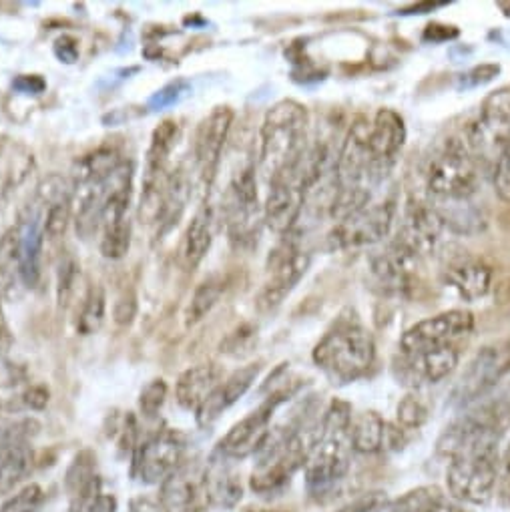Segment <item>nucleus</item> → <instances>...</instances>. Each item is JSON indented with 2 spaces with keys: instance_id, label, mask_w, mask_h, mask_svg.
Returning a JSON list of instances; mask_svg holds the SVG:
<instances>
[{
  "instance_id": "obj_1",
  "label": "nucleus",
  "mask_w": 510,
  "mask_h": 512,
  "mask_svg": "<svg viewBox=\"0 0 510 512\" xmlns=\"http://www.w3.org/2000/svg\"><path fill=\"white\" fill-rule=\"evenodd\" d=\"M352 406L342 400H332L320 418L316 444L304 464L306 488L312 498L322 500L338 490L352 462L350 422Z\"/></svg>"
},
{
  "instance_id": "obj_2",
  "label": "nucleus",
  "mask_w": 510,
  "mask_h": 512,
  "mask_svg": "<svg viewBox=\"0 0 510 512\" xmlns=\"http://www.w3.org/2000/svg\"><path fill=\"white\" fill-rule=\"evenodd\" d=\"M308 123V109L294 99H284L266 113L260 129V169L268 181L302 161L308 149Z\"/></svg>"
},
{
  "instance_id": "obj_3",
  "label": "nucleus",
  "mask_w": 510,
  "mask_h": 512,
  "mask_svg": "<svg viewBox=\"0 0 510 512\" xmlns=\"http://www.w3.org/2000/svg\"><path fill=\"white\" fill-rule=\"evenodd\" d=\"M314 364L338 386L364 378L376 362L372 332L356 318L338 320L312 352Z\"/></svg>"
},
{
  "instance_id": "obj_4",
  "label": "nucleus",
  "mask_w": 510,
  "mask_h": 512,
  "mask_svg": "<svg viewBox=\"0 0 510 512\" xmlns=\"http://www.w3.org/2000/svg\"><path fill=\"white\" fill-rule=\"evenodd\" d=\"M426 191L434 203H464L480 189V165L466 141L456 137L438 145L426 161Z\"/></svg>"
},
{
  "instance_id": "obj_5",
  "label": "nucleus",
  "mask_w": 510,
  "mask_h": 512,
  "mask_svg": "<svg viewBox=\"0 0 510 512\" xmlns=\"http://www.w3.org/2000/svg\"><path fill=\"white\" fill-rule=\"evenodd\" d=\"M223 215L229 243L235 249H245L258 243L264 209L258 201V179H255L253 165H247L233 175L225 193Z\"/></svg>"
},
{
  "instance_id": "obj_6",
  "label": "nucleus",
  "mask_w": 510,
  "mask_h": 512,
  "mask_svg": "<svg viewBox=\"0 0 510 512\" xmlns=\"http://www.w3.org/2000/svg\"><path fill=\"white\" fill-rule=\"evenodd\" d=\"M312 264L310 253L300 245L296 233L282 235L280 243L274 247L268 258V282L255 298V308L260 314L274 312L290 292L300 284V280L308 274Z\"/></svg>"
},
{
  "instance_id": "obj_7",
  "label": "nucleus",
  "mask_w": 510,
  "mask_h": 512,
  "mask_svg": "<svg viewBox=\"0 0 510 512\" xmlns=\"http://www.w3.org/2000/svg\"><path fill=\"white\" fill-rule=\"evenodd\" d=\"M510 374V340H494L476 350L458 376L452 392V406H470L494 390Z\"/></svg>"
},
{
  "instance_id": "obj_8",
  "label": "nucleus",
  "mask_w": 510,
  "mask_h": 512,
  "mask_svg": "<svg viewBox=\"0 0 510 512\" xmlns=\"http://www.w3.org/2000/svg\"><path fill=\"white\" fill-rule=\"evenodd\" d=\"M466 145L478 165L482 161L488 169L510 147V87H502L484 99L478 119L468 129Z\"/></svg>"
},
{
  "instance_id": "obj_9",
  "label": "nucleus",
  "mask_w": 510,
  "mask_h": 512,
  "mask_svg": "<svg viewBox=\"0 0 510 512\" xmlns=\"http://www.w3.org/2000/svg\"><path fill=\"white\" fill-rule=\"evenodd\" d=\"M396 219V203L392 199L368 203L362 209L342 217L328 233L330 249H360L376 245L388 237Z\"/></svg>"
},
{
  "instance_id": "obj_10",
  "label": "nucleus",
  "mask_w": 510,
  "mask_h": 512,
  "mask_svg": "<svg viewBox=\"0 0 510 512\" xmlns=\"http://www.w3.org/2000/svg\"><path fill=\"white\" fill-rule=\"evenodd\" d=\"M296 388L286 386L270 394L258 408L241 418L237 424L229 428V432L221 438L217 452L229 460H243L247 456H255L272 434V418L282 402H286Z\"/></svg>"
},
{
  "instance_id": "obj_11",
  "label": "nucleus",
  "mask_w": 510,
  "mask_h": 512,
  "mask_svg": "<svg viewBox=\"0 0 510 512\" xmlns=\"http://www.w3.org/2000/svg\"><path fill=\"white\" fill-rule=\"evenodd\" d=\"M187 436L173 428H161L139 442L133 452V476L143 484H163L183 462Z\"/></svg>"
},
{
  "instance_id": "obj_12",
  "label": "nucleus",
  "mask_w": 510,
  "mask_h": 512,
  "mask_svg": "<svg viewBox=\"0 0 510 512\" xmlns=\"http://www.w3.org/2000/svg\"><path fill=\"white\" fill-rule=\"evenodd\" d=\"M370 268L384 294L408 298L420 286L422 258L398 237L372 255Z\"/></svg>"
},
{
  "instance_id": "obj_13",
  "label": "nucleus",
  "mask_w": 510,
  "mask_h": 512,
  "mask_svg": "<svg viewBox=\"0 0 510 512\" xmlns=\"http://www.w3.org/2000/svg\"><path fill=\"white\" fill-rule=\"evenodd\" d=\"M474 330V316L468 310H448L408 328L400 338V354H420L452 346Z\"/></svg>"
},
{
  "instance_id": "obj_14",
  "label": "nucleus",
  "mask_w": 510,
  "mask_h": 512,
  "mask_svg": "<svg viewBox=\"0 0 510 512\" xmlns=\"http://www.w3.org/2000/svg\"><path fill=\"white\" fill-rule=\"evenodd\" d=\"M458 348L444 346L420 354H398L392 362V372L398 384L418 390L426 384H438L448 378L458 366Z\"/></svg>"
},
{
  "instance_id": "obj_15",
  "label": "nucleus",
  "mask_w": 510,
  "mask_h": 512,
  "mask_svg": "<svg viewBox=\"0 0 510 512\" xmlns=\"http://www.w3.org/2000/svg\"><path fill=\"white\" fill-rule=\"evenodd\" d=\"M233 119H235L233 109L227 105H221V107H215L197 127L193 155H195L199 175L207 187H211L215 181V175L221 163V153L227 143Z\"/></svg>"
},
{
  "instance_id": "obj_16",
  "label": "nucleus",
  "mask_w": 510,
  "mask_h": 512,
  "mask_svg": "<svg viewBox=\"0 0 510 512\" xmlns=\"http://www.w3.org/2000/svg\"><path fill=\"white\" fill-rule=\"evenodd\" d=\"M268 195L264 201V221L266 225L282 235H288L294 231L302 209L306 205V191L298 179V175L292 171L268 181Z\"/></svg>"
},
{
  "instance_id": "obj_17",
  "label": "nucleus",
  "mask_w": 510,
  "mask_h": 512,
  "mask_svg": "<svg viewBox=\"0 0 510 512\" xmlns=\"http://www.w3.org/2000/svg\"><path fill=\"white\" fill-rule=\"evenodd\" d=\"M406 135V125L398 111L388 107L378 109L368 127V145L380 179H384L396 163L400 151L404 149Z\"/></svg>"
},
{
  "instance_id": "obj_18",
  "label": "nucleus",
  "mask_w": 510,
  "mask_h": 512,
  "mask_svg": "<svg viewBox=\"0 0 510 512\" xmlns=\"http://www.w3.org/2000/svg\"><path fill=\"white\" fill-rule=\"evenodd\" d=\"M444 223L432 201L410 197L404 209V223L398 231V239H402L410 249H414L420 258L432 253L440 241L444 231Z\"/></svg>"
},
{
  "instance_id": "obj_19",
  "label": "nucleus",
  "mask_w": 510,
  "mask_h": 512,
  "mask_svg": "<svg viewBox=\"0 0 510 512\" xmlns=\"http://www.w3.org/2000/svg\"><path fill=\"white\" fill-rule=\"evenodd\" d=\"M37 203L45 209L43 227L49 239H59L67 233L73 217V189L59 173L47 175L37 187Z\"/></svg>"
},
{
  "instance_id": "obj_20",
  "label": "nucleus",
  "mask_w": 510,
  "mask_h": 512,
  "mask_svg": "<svg viewBox=\"0 0 510 512\" xmlns=\"http://www.w3.org/2000/svg\"><path fill=\"white\" fill-rule=\"evenodd\" d=\"M260 372H262V364L255 362V364L237 368L225 380H221L215 386V390L207 396V400L199 406V410L195 412L197 424L201 428L211 426L225 410H229L237 400H241L245 396V392L251 388V384L258 380Z\"/></svg>"
},
{
  "instance_id": "obj_21",
  "label": "nucleus",
  "mask_w": 510,
  "mask_h": 512,
  "mask_svg": "<svg viewBox=\"0 0 510 512\" xmlns=\"http://www.w3.org/2000/svg\"><path fill=\"white\" fill-rule=\"evenodd\" d=\"M65 490L71 512H89L101 498V478L97 474V456L91 450H81L65 474Z\"/></svg>"
},
{
  "instance_id": "obj_22",
  "label": "nucleus",
  "mask_w": 510,
  "mask_h": 512,
  "mask_svg": "<svg viewBox=\"0 0 510 512\" xmlns=\"http://www.w3.org/2000/svg\"><path fill=\"white\" fill-rule=\"evenodd\" d=\"M492 280V268L484 260L474 258V255H460L444 270V284L466 302H476L488 296L492 290Z\"/></svg>"
},
{
  "instance_id": "obj_23",
  "label": "nucleus",
  "mask_w": 510,
  "mask_h": 512,
  "mask_svg": "<svg viewBox=\"0 0 510 512\" xmlns=\"http://www.w3.org/2000/svg\"><path fill=\"white\" fill-rule=\"evenodd\" d=\"M21 284L29 290L39 288L43 278V247H45V227L43 211H29L21 223Z\"/></svg>"
},
{
  "instance_id": "obj_24",
  "label": "nucleus",
  "mask_w": 510,
  "mask_h": 512,
  "mask_svg": "<svg viewBox=\"0 0 510 512\" xmlns=\"http://www.w3.org/2000/svg\"><path fill=\"white\" fill-rule=\"evenodd\" d=\"M227 462L229 458L217 452V458H211L209 464L203 468V490L207 506L233 508L243 496L241 480Z\"/></svg>"
},
{
  "instance_id": "obj_25",
  "label": "nucleus",
  "mask_w": 510,
  "mask_h": 512,
  "mask_svg": "<svg viewBox=\"0 0 510 512\" xmlns=\"http://www.w3.org/2000/svg\"><path fill=\"white\" fill-rule=\"evenodd\" d=\"M213 243V217L207 207L199 209L193 219L189 221L181 245H179V255L177 262L179 268L187 274L195 272L199 264L205 260L207 251L211 249Z\"/></svg>"
},
{
  "instance_id": "obj_26",
  "label": "nucleus",
  "mask_w": 510,
  "mask_h": 512,
  "mask_svg": "<svg viewBox=\"0 0 510 512\" xmlns=\"http://www.w3.org/2000/svg\"><path fill=\"white\" fill-rule=\"evenodd\" d=\"M221 382V370L215 364H199L187 368L175 384V400L183 410L197 412L207 396Z\"/></svg>"
},
{
  "instance_id": "obj_27",
  "label": "nucleus",
  "mask_w": 510,
  "mask_h": 512,
  "mask_svg": "<svg viewBox=\"0 0 510 512\" xmlns=\"http://www.w3.org/2000/svg\"><path fill=\"white\" fill-rule=\"evenodd\" d=\"M21 282V227H9L0 237V300H15Z\"/></svg>"
},
{
  "instance_id": "obj_28",
  "label": "nucleus",
  "mask_w": 510,
  "mask_h": 512,
  "mask_svg": "<svg viewBox=\"0 0 510 512\" xmlns=\"http://www.w3.org/2000/svg\"><path fill=\"white\" fill-rule=\"evenodd\" d=\"M388 422L376 410H364L352 416L350 422V442L354 452L378 454L386 444Z\"/></svg>"
},
{
  "instance_id": "obj_29",
  "label": "nucleus",
  "mask_w": 510,
  "mask_h": 512,
  "mask_svg": "<svg viewBox=\"0 0 510 512\" xmlns=\"http://www.w3.org/2000/svg\"><path fill=\"white\" fill-rule=\"evenodd\" d=\"M35 454L31 444H19L0 452V494L15 490L31 472Z\"/></svg>"
},
{
  "instance_id": "obj_30",
  "label": "nucleus",
  "mask_w": 510,
  "mask_h": 512,
  "mask_svg": "<svg viewBox=\"0 0 510 512\" xmlns=\"http://www.w3.org/2000/svg\"><path fill=\"white\" fill-rule=\"evenodd\" d=\"M438 502H442V490L438 486H418L394 500L380 498L366 512H428Z\"/></svg>"
},
{
  "instance_id": "obj_31",
  "label": "nucleus",
  "mask_w": 510,
  "mask_h": 512,
  "mask_svg": "<svg viewBox=\"0 0 510 512\" xmlns=\"http://www.w3.org/2000/svg\"><path fill=\"white\" fill-rule=\"evenodd\" d=\"M223 292H225V280L223 278L213 276V278L201 282L195 288V292H193V296H191V300H189V304L183 312L185 328H193L199 322H203L205 316L217 306Z\"/></svg>"
},
{
  "instance_id": "obj_32",
  "label": "nucleus",
  "mask_w": 510,
  "mask_h": 512,
  "mask_svg": "<svg viewBox=\"0 0 510 512\" xmlns=\"http://www.w3.org/2000/svg\"><path fill=\"white\" fill-rule=\"evenodd\" d=\"M179 139V125L175 119H165L151 133V145L147 151L145 171H165L169 169V155Z\"/></svg>"
},
{
  "instance_id": "obj_33",
  "label": "nucleus",
  "mask_w": 510,
  "mask_h": 512,
  "mask_svg": "<svg viewBox=\"0 0 510 512\" xmlns=\"http://www.w3.org/2000/svg\"><path fill=\"white\" fill-rule=\"evenodd\" d=\"M131 247V223L127 217L111 219L101 225V255L105 260L119 262L129 253Z\"/></svg>"
},
{
  "instance_id": "obj_34",
  "label": "nucleus",
  "mask_w": 510,
  "mask_h": 512,
  "mask_svg": "<svg viewBox=\"0 0 510 512\" xmlns=\"http://www.w3.org/2000/svg\"><path fill=\"white\" fill-rule=\"evenodd\" d=\"M105 312H107L105 290L101 286H91L77 316V334L91 336L99 332L105 322Z\"/></svg>"
},
{
  "instance_id": "obj_35",
  "label": "nucleus",
  "mask_w": 510,
  "mask_h": 512,
  "mask_svg": "<svg viewBox=\"0 0 510 512\" xmlns=\"http://www.w3.org/2000/svg\"><path fill=\"white\" fill-rule=\"evenodd\" d=\"M79 282H81V266L73 255H67L57 272V304L61 310L71 308Z\"/></svg>"
},
{
  "instance_id": "obj_36",
  "label": "nucleus",
  "mask_w": 510,
  "mask_h": 512,
  "mask_svg": "<svg viewBox=\"0 0 510 512\" xmlns=\"http://www.w3.org/2000/svg\"><path fill=\"white\" fill-rule=\"evenodd\" d=\"M396 418H398V426L406 432V430H418L424 426V422L430 416V408L426 404V400L418 394V390H412L410 394H406L402 398V402L398 404L396 410Z\"/></svg>"
},
{
  "instance_id": "obj_37",
  "label": "nucleus",
  "mask_w": 510,
  "mask_h": 512,
  "mask_svg": "<svg viewBox=\"0 0 510 512\" xmlns=\"http://www.w3.org/2000/svg\"><path fill=\"white\" fill-rule=\"evenodd\" d=\"M45 498V490L37 482H31L11 494L0 506V512H39L45 504Z\"/></svg>"
},
{
  "instance_id": "obj_38",
  "label": "nucleus",
  "mask_w": 510,
  "mask_h": 512,
  "mask_svg": "<svg viewBox=\"0 0 510 512\" xmlns=\"http://www.w3.org/2000/svg\"><path fill=\"white\" fill-rule=\"evenodd\" d=\"M167 392H169V388H167V382H165L163 378L151 380V382L143 388V392H141V396H139V410H141V416L147 418V420H155L157 414L161 412L165 400H167Z\"/></svg>"
},
{
  "instance_id": "obj_39",
  "label": "nucleus",
  "mask_w": 510,
  "mask_h": 512,
  "mask_svg": "<svg viewBox=\"0 0 510 512\" xmlns=\"http://www.w3.org/2000/svg\"><path fill=\"white\" fill-rule=\"evenodd\" d=\"M494 193L500 201L510 205V147H506L490 165Z\"/></svg>"
},
{
  "instance_id": "obj_40",
  "label": "nucleus",
  "mask_w": 510,
  "mask_h": 512,
  "mask_svg": "<svg viewBox=\"0 0 510 512\" xmlns=\"http://www.w3.org/2000/svg\"><path fill=\"white\" fill-rule=\"evenodd\" d=\"M258 338V330L251 326H241L237 330H233L223 342H221V352L229 354V356H243L249 352L253 340Z\"/></svg>"
},
{
  "instance_id": "obj_41",
  "label": "nucleus",
  "mask_w": 510,
  "mask_h": 512,
  "mask_svg": "<svg viewBox=\"0 0 510 512\" xmlns=\"http://www.w3.org/2000/svg\"><path fill=\"white\" fill-rule=\"evenodd\" d=\"M494 496L502 506H510V440L506 442L504 450L498 456Z\"/></svg>"
},
{
  "instance_id": "obj_42",
  "label": "nucleus",
  "mask_w": 510,
  "mask_h": 512,
  "mask_svg": "<svg viewBox=\"0 0 510 512\" xmlns=\"http://www.w3.org/2000/svg\"><path fill=\"white\" fill-rule=\"evenodd\" d=\"M137 312H139V304H137V294L133 290H127L123 292L115 306H113V322L119 326V328H129L135 318H137Z\"/></svg>"
},
{
  "instance_id": "obj_43",
  "label": "nucleus",
  "mask_w": 510,
  "mask_h": 512,
  "mask_svg": "<svg viewBox=\"0 0 510 512\" xmlns=\"http://www.w3.org/2000/svg\"><path fill=\"white\" fill-rule=\"evenodd\" d=\"M187 91V85L183 81L177 83H169L167 87H163L161 91H157L151 99H149V109H165L173 103L179 101V97Z\"/></svg>"
},
{
  "instance_id": "obj_44",
  "label": "nucleus",
  "mask_w": 510,
  "mask_h": 512,
  "mask_svg": "<svg viewBox=\"0 0 510 512\" xmlns=\"http://www.w3.org/2000/svg\"><path fill=\"white\" fill-rule=\"evenodd\" d=\"M498 73H500L498 65H480V67H474L470 73L462 75V85L464 87H478V85H484V83L492 81Z\"/></svg>"
},
{
  "instance_id": "obj_45",
  "label": "nucleus",
  "mask_w": 510,
  "mask_h": 512,
  "mask_svg": "<svg viewBox=\"0 0 510 512\" xmlns=\"http://www.w3.org/2000/svg\"><path fill=\"white\" fill-rule=\"evenodd\" d=\"M55 55L61 63H75L79 59V41L75 37H69V35H63L61 39H57L55 43Z\"/></svg>"
},
{
  "instance_id": "obj_46",
  "label": "nucleus",
  "mask_w": 510,
  "mask_h": 512,
  "mask_svg": "<svg viewBox=\"0 0 510 512\" xmlns=\"http://www.w3.org/2000/svg\"><path fill=\"white\" fill-rule=\"evenodd\" d=\"M51 392L47 386L43 384H33L23 392V402L31 408V410H45L49 404Z\"/></svg>"
},
{
  "instance_id": "obj_47",
  "label": "nucleus",
  "mask_w": 510,
  "mask_h": 512,
  "mask_svg": "<svg viewBox=\"0 0 510 512\" xmlns=\"http://www.w3.org/2000/svg\"><path fill=\"white\" fill-rule=\"evenodd\" d=\"M13 87L21 93H33V95H39L47 89V83L41 75H19L15 81H13Z\"/></svg>"
},
{
  "instance_id": "obj_48",
  "label": "nucleus",
  "mask_w": 510,
  "mask_h": 512,
  "mask_svg": "<svg viewBox=\"0 0 510 512\" xmlns=\"http://www.w3.org/2000/svg\"><path fill=\"white\" fill-rule=\"evenodd\" d=\"M382 496L380 494H366V496H362V498H358L356 502H352V504H348V506H344V508H340L338 512H366L374 502H378Z\"/></svg>"
},
{
  "instance_id": "obj_49",
  "label": "nucleus",
  "mask_w": 510,
  "mask_h": 512,
  "mask_svg": "<svg viewBox=\"0 0 510 512\" xmlns=\"http://www.w3.org/2000/svg\"><path fill=\"white\" fill-rule=\"evenodd\" d=\"M11 344H13V334H11V328L7 324L3 306H0V354L7 352L11 348Z\"/></svg>"
},
{
  "instance_id": "obj_50",
  "label": "nucleus",
  "mask_w": 510,
  "mask_h": 512,
  "mask_svg": "<svg viewBox=\"0 0 510 512\" xmlns=\"http://www.w3.org/2000/svg\"><path fill=\"white\" fill-rule=\"evenodd\" d=\"M129 512H163L159 500L153 498H135L129 504Z\"/></svg>"
},
{
  "instance_id": "obj_51",
  "label": "nucleus",
  "mask_w": 510,
  "mask_h": 512,
  "mask_svg": "<svg viewBox=\"0 0 510 512\" xmlns=\"http://www.w3.org/2000/svg\"><path fill=\"white\" fill-rule=\"evenodd\" d=\"M119 504L113 494H101V498L95 502V506L89 512H117Z\"/></svg>"
},
{
  "instance_id": "obj_52",
  "label": "nucleus",
  "mask_w": 510,
  "mask_h": 512,
  "mask_svg": "<svg viewBox=\"0 0 510 512\" xmlns=\"http://www.w3.org/2000/svg\"><path fill=\"white\" fill-rule=\"evenodd\" d=\"M428 512H470V510H464L462 506H456V504H448V502H438L436 506H432Z\"/></svg>"
},
{
  "instance_id": "obj_53",
  "label": "nucleus",
  "mask_w": 510,
  "mask_h": 512,
  "mask_svg": "<svg viewBox=\"0 0 510 512\" xmlns=\"http://www.w3.org/2000/svg\"><path fill=\"white\" fill-rule=\"evenodd\" d=\"M241 512H288V510H276V508H245Z\"/></svg>"
},
{
  "instance_id": "obj_54",
  "label": "nucleus",
  "mask_w": 510,
  "mask_h": 512,
  "mask_svg": "<svg viewBox=\"0 0 510 512\" xmlns=\"http://www.w3.org/2000/svg\"><path fill=\"white\" fill-rule=\"evenodd\" d=\"M498 9L502 11V15H504V17H508V19H510V3H498Z\"/></svg>"
}]
</instances>
